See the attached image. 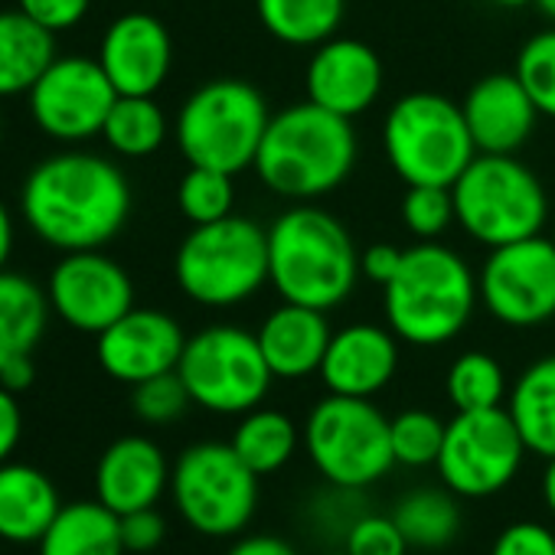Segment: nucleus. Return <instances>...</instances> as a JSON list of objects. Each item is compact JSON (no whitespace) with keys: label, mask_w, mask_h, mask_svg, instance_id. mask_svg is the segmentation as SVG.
I'll return each mask as SVG.
<instances>
[{"label":"nucleus","mask_w":555,"mask_h":555,"mask_svg":"<svg viewBox=\"0 0 555 555\" xmlns=\"http://www.w3.org/2000/svg\"><path fill=\"white\" fill-rule=\"evenodd\" d=\"M131 203L125 170L79 147L40 160L21 190L24 222L56 251L105 248L125 229Z\"/></svg>","instance_id":"obj_1"},{"label":"nucleus","mask_w":555,"mask_h":555,"mask_svg":"<svg viewBox=\"0 0 555 555\" xmlns=\"http://www.w3.org/2000/svg\"><path fill=\"white\" fill-rule=\"evenodd\" d=\"M360 278L357 242L324 206L292 203L268 225V285L282 301L331 314L350 301Z\"/></svg>","instance_id":"obj_2"},{"label":"nucleus","mask_w":555,"mask_h":555,"mask_svg":"<svg viewBox=\"0 0 555 555\" xmlns=\"http://www.w3.org/2000/svg\"><path fill=\"white\" fill-rule=\"evenodd\" d=\"M357 157L360 144L353 121L305 99L271 112L251 170L274 196L288 203H318L350 180Z\"/></svg>","instance_id":"obj_3"},{"label":"nucleus","mask_w":555,"mask_h":555,"mask_svg":"<svg viewBox=\"0 0 555 555\" xmlns=\"http://www.w3.org/2000/svg\"><path fill=\"white\" fill-rule=\"evenodd\" d=\"M480 305L477 274L454 248L418 242L383 288L386 327L412 347H444L464 334Z\"/></svg>","instance_id":"obj_4"},{"label":"nucleus","mask_w":555,"mask_h":555,"mask_svg":"<svg viewBox=\"0 0 555 555\" xmlns=\"http://www.w3.org/2000/svg\"><path fill=\"white\" fill-rule=\"evenodd\" d=\"M177 288L199 308L225 311L268 285V229L245 216L193 225L173 255Z\"/></svg>","instance_id":"obj_5"},{"label":"nucleus","mask_w":555,"mask_h":555,"mask_svg":"<svg viewBox=\"0 0 555 555\" xmlns=\"http://www.w3.org/2000/svg\"><path fill=\"white\" fill-rule=\"evenodd\" d=\"M268 121V99L251 82L209 79L183 99L173 118V141L186 164L242 173L255 167Z\"/></svg>","instance_id":"obj_6"},{"label":"nucleus","mask_w":555,"mask_h":555,"mask_svg":"<svg viewBox=\"0 0 555 555\" xmlns=\"http://www.w3.org/2000/svg\"><path fill=\"white\" fill-rule=\"evenodd\" d=\"M457 225L483 248L542 235L548 196L516 154H477L451 183Z\"/></svg>","instance_id":"obj_7"},{"label":"nucleus","mask_w":555,"mask_h":555,"mask_svg":"<svg viewBox=\"0 0 555 555\" xmlns=\"http://www.w3.org/2000/svg\"><path fill=\"white\" fill-rule=\"evenodd\" d=\"M383 154L405 186H451L477 157L461 102L409 92L383 118Z\"/></svg>","instance_id":"obj_8"},{"label":"nucleus","mask_w":555,"mask_h":555,"mask_svg":"<svg viewBox=\"0 0 555 555\" xmlns=\"http://www.w3.org/2000/svg\"><path fill=\"white\" fill-rule=\"evenodd\" d=\"M301 441L318 474L337 490L373 487L396 467L389 418L373 399L324 396L308 412Z\"/></svg>","instance_id":"obj_9"},{"label":"nucleus","mask_w":555,"mask_h":555,"mask_svg":"<svg viewBox=\"0 0 555 555\" xmlns=\"http://www.w3.org/2000/svg\"><path fill=\"white\" fill-rule=\"evenodd\" d=\"M170 496L196 532L212 539L238 535L258 509V474L229 441H199L173 461Z\"/></svg>","instance_id":"obj_10"},{"label":"nucleus","mask_w":555,"mask_h":555,"mask_svg":"<svg viewBox=\"0 0 555 555\" xmlns=\"http://www.w3.org/2000/svg\"><path fill=\"white\" fill-rule=\"evenodd\" d=\"M177 373L193 405L212 415H245L258 409L274 383L258 337L235 324H212L186 337Z\"/></svg>","instance_id":"obj_11"},{"label":"nucleus","mask_w":555,"mask_h":555,"mask_svg":"<svg viewBox=\"0 0 555 555\" xmlns=\"http://www.w3.org/2000/svg\"><path fill=\"white\" fill-rule=\"evenodd\" d=\"M526 454L529 451L506 405L457 412L448 422L435 470L454 496L487 500L503 493L516 480Z\"/></svg>","instance_id":"obj_12"},{"label":"nucleus","mask_w":555,"mask_h":555,"mask_svg":"<svg viewBox=\"0 0 555 555\" xmlns=\"http://www.w3.org/2000/svg\"><path fill=\"white\" fill-rule=\"evenodd\" d=\"M480 308L503 327L529 331L555 318V242L529 235L490 248L477 271Z\"/></svg>","instance_id":"obj_13"},{"label":"nucleus","mask_w":555,"mask_h":555,"mask_svg":"<svg viewBox=\"0 0 555 555\" xmlns=\"http://www.w3.org/2000/svg\"><path fill=\"white\" fill-rule=\"evenodd\" d=\"M118 92L95 56H56L27 92L34 125L60 144L102 138Z\"/></svg>","instance_id":"obj_14"},{"label":"nucleus","mask_w":555,"mask_h":555,"mask_svg":"<svg viewBox=\"0 0 555 555\" xmlns=\"http://www.w3.org/2000/svg\"><path fill=\"white\" fill-rule=\"evenodd\" d=\"M50 311L79 334L99 337L134 308L131 274L102 248L63 251L47 282Z\"/></svg>","instance_id":"obj_15"},{"label":"nucleus","mask_w":555,"mask_h":555,"mask_svg":"<svg viewBox=\"0 0 555 555\" xmlns=\"http://www.w3.org/2000/svg\"><path fill=\"white\" fill-rule=\"evenodd\" d=\"M186 347L183 327L157 308H131L95 337L99 366L128 386L173 373Z\"/></svg>","instance_id":"obj_16"},{"label":"nucleus","mask_w":555,"mask_h":555,"mask_svg":"<svg viewBox=\"0 0 555 555\" xmlns=\"http://www.w3.org/2000/svg\"><path fill=\"white\" fill-rule=\"evenodd\" d=\"M386 86V69L379 53L353 37H334L311 50V60L305 66V92L308 102L340 115V118H360L366 115Z\"/></svg>","instance_id":"obj_17"},{"label":"nucleus","mask_w":555,"mask_h":555,"mask_svg":"<svg viewBox=\"0 0 555 555\" xmlns=\"http://www.w3.org/2000/svg\"><path fill=\"white\" fill-rule=\"evenodd\" d=\"M95 60L118 95H157L173 69V40L164 21L131 11L108 24Z\"/></svg>","instance_id":"obj_18"},{"label":"nucleus","mask_w":555,"mask_h":555,"mask_svg":"<svg viewBox=\"0 0 555 555\" xmlns=\"http://www.w3.org/2000/svg\"><path fill=\"white\" fill-rule=\"evenodd\" d=\"M477 154H516L542 118L516 73H490L477 79L461 102Z\"/></svg>","instance_id":"obj_19"},{"label":"nucleus","mask_w":555,"mask_h":555,"mask_svg":"<svg viewBox=\"0 0 555 555\" xmlns=\"http://www.w3.org/2000/svg\"><path fill=\"white\" fill-rule=\"evenodd\" d=\"M399 337L379 324H347L334 331L321 363V379L334 396L373 399L399 373Z\"/></svg>","instance_id":"obj_20"},{"label":"nucleus","mask_w":555,"mask_h":555,"mask_svg":"<svg viewBox=\"0 0 555 555\" xmlns=\"http://www.w3.org/2000/svg\"><path fill=\"white\" fill-rule=\"evenodd\" d=\"M164 490H170L167 454L144 435L112 441L95 464V500L118 516L157 506Z\"/></svg>","instance_id":"obj_21"},{"label":"nucleus","mask_w":555,"mask_h":555,"mask_svg":"<svg viewBox=\"0 0 555 555\" xmlns=\"http://www.w3.org/2000/svg\"><path fill=\"white\" fill-rule=\"evenodd\" d=\"M264 363L274 379H308L321 373L324 353L331 347V324L324 311L282 301L255 331Z\"/></svg>","instance_id":"obj_22"},{"label":"nucleus","mask_w":555,"mask_h":555,"mask_svg":"<svg viewBox=\"0 0 555 555\" xmlns=\"http://www.w3.org/2000/svg\"><path fill=\"white\" fill-rule=\"evenodd\" d=\"M63 509L53 480L30 464H0V539L40 542Z\"/></svg>","instance_id":"obj_23"},{"label":"nucleus","mask_w":555,"mask_h":555,"mask_svg":"<svg viewBox=\"0 0 555 555\" xmlns=\"http://www.w3.org/2000/svg\"><path fill=\"white\" fill-rule=\"evenodd\" d=\"M40 555H125L121 516L99 500L66 503L43 539Z\"/></svg>","instance_id":"obj_24"},{"label":"nucleus","mask_w":555,"mask_h":555,"mask_svg":"<svg viewBox=\"0 0 555 555\" xmlns=\"http://www.w3.org/2000/svg\"><path fill=\"white\" fill-rule=\"evenodd\" d=\"M56 60V34L21 11H0V99L27 95Z\"/></svg>","instance_id":"obj_25"},{"label":"nucleus","mask_w":555,"mask_h":555,"mask_svg":"<svg viewBox=\"0 0 555 555\" xmlns=\"http://www.w3.org/2000/svg\"><path fill=\"white\" fill-rule=\"evenodd\" d=\"M506 412L529 454H555V353L529 363L506 396Z\"/></svg>","instance_id":"obj_26"},{"label":"nucleus","mask_w":555,"mask_h":555,"mask_svg":"<svg viewBox=\"0 0 555 555\" xmlns=\"http://www.w3.org/2000/svg\"><path fill=\"white\" fill-rule=\"evenodd\" d=\"M264 34L295 50L334 40L347 17V0H255Z\"/></svg>","instance_id":"obj_27"},{"label":"nucleus","mask_w":555,"mask_h":555,"mask_svg":"<svg viewBox=\"0 0 555 555\" xmlns=\"http://www.w3.org/2000/svg\"><path fill=\"white\" fill-rule=\"evenodd\" d=\"M50 298L27 274L0 271V366L34 353L50 324Z\"/></svg>","instance_id":"obj_28"},{"label":"nucleus","mask_w":555,"mask_h":555,"mask_svg":"<svg viewBox=\"0 0 555 555\" xmlns=\"http://www.w3.org/2000/svg\"><path fill=\"white\" fill-rule=\"evenodd\" d=\"M229 444L258 477H268L288 467L298 448H305L301 428L295 425V418L285 415L282 409H264V405L238 415V425Z\"/></svg>","instance_id":"obj_29"},{"label":"nucleus","mask_w":555,"mask_h":555,"mask_svg":"<svg viewBox=\"0 0 555 555\" xmlns=\"http://www.w3.org/2000/svg\"><path fill=\"white\" fill-rule=\"evenodd\" d=\"M167 138L170 121L154 95H118L102 128V141L108 144V151L128 160L157 154Z\"/></svg>","instance_id":"obj_30"},{"label":"nucleus","mask_w":555,"mask_h":555,"mask_svg":"<svg viewBox=\"0 0 555 555\" xmlns=\"http://www.w3.org/2000/svg\"><path fill=\"white\" fill-rule=\"evenodd\" d=\"M389 516L402 529L409 548H425V552L451 545V539L461 529L457 496L448 487L444 490H438V487L409 490Z\"/></svg>","instance_id":"obj_31"},{"label":"nucleus","mask_w":555,"mask_h":555,"mask_svg":"<svg viewBox=\"0 0 555 555\" xmlns=\"http://www.w3.org/2000/svg\"><path fill=\"white\" fill-rule=\"evenodd\" d=\"M444 392L454 412H480V409H500L509 396V383L496 357L483 350H467L448 366Z\"/></svg>","instance_id":"obj_32"},{"label":"nucleus","mask_w":555,"mask_h":555,"mask_svg":"<svg viewBox=\"0 0 555 555\" xmlns=\"http://www.w3.org/2000/svg\"><path fill=\"white\" fill-rule=\"evenodd\" d=\"M177 209L190 225L219 222L235 212V173L190 164L177 183Z\"/></svg>","instance_id":"obj_33"},{"label":"nucleus","mask_w":555,"mask_h":555,"mask_svg":"<svg viewBox=\"0 0 555 555\" xmlns=\"http://www.w3.org/2000/svg\"><path fill=\"white\" fill-rule=\"evenodd\" d=\"M448 422H441L428 409H405L396 418H389V438H392V457L402 467H435L441 444H444Z\"/></svg>","instance_id":"obj_34"},{"label":"nucleus","mask_w":555,"mask_h":555,"mask_svg":"<svg viewBox=\"0 0 555 555\" xmlns=\"http://www.w3.org/2000/svg\"><path fill=\"white\" fill-rule=\"evenodd\" d=\"M513 73L529 92L539 115L555 121V27L539 30L519 47Z\"/></svg>","instance_id":"obj_35"},{"label":"nucleus","mask_w":555,"mask_h":555,"mask_svg":"<svg viewBox=\"0 0 555 555\" xmlns=\"http://www.w3.org/2000/svg\"><path fill=\"white\" fill-rule=\"evenodd\" d=\"M402 222L422 242H438L457 219L451 186H409L402 196Z\"/></svg>","instance_id":"obj_36"},{"label":"nucleus","mask_w":555,"mask_h":555,"mask_svg":"<svg viewBox=\"0 0 555 555\" xmlns=\"http://www.w3.org/2000/svg\"><path fill=\"white\" fill-rule=\"evenodd\" d=\"M190 405H193V399L177 370L131 386V409L147 425H170V422L183 418Z\"/></svg>","instance_id":"obj_37"},{"label":"nucleus","mask_w":555,"mask_h":555,"mask_svg":"<svg viewBox=\"0 0 555 555\" xmlns=\"http://www.w3.org/2000/svg\"><path fill=\"white\" fill-rule=\"evenodd\" d=\"M344 548L350 555H409V542L392 516L366 513L353 519V526L344 535Z\"/></svg>","instance_id":"obj_38"},{"label":"nucleus","mask_w":555,"mask_h":555,"mask_svg":"<svg viewBox=\"0 0 555 555\" xmlns=\"http://www.w3.org/2000/svg\"><path fill=\"white\" fill-rule=\"evenodd\" d=\"M490 555H555V532L532 519L509 522L493 539Z\"/></svg>","instance_id":"obj_39"},{"label":"nucleus","mask_w":555,"mask_h":555,"mask_svg":"<svg viewBox=\"0 0 555 555\" xmlns=\"http://www.w3.org/2000/svg\"><path fill=\"white\" fill-rule=\"evenodd\" d=\"M89 8H92V0H17V11L50 34H66L79 27Z\"/></svg>","instance_id":"obj_40"},{"label":"nucleus","mask_w":555,"mask_h":555,"mask_svg":"<svg viewBox=\"0 0 555 555\" xmlns=\"http://www.w3.org/2000/svg\"><path fill=\"white\" fill-rule=\"evenodd\" d=\"M164 532H167V522L154 506H144V509H134V513L121 516V539H125L128 552L157 548L164 542Z\"/></svg>","instance_id":"obj_41"},{"label":"nucleus","mask_w":555,"mask_h":555,"mask_svg":"<svg viewBox=\"0 0 555 555\" xmlns=\"http://www.w3.org/2000/svg\"><path fill=\"white\" fill-rule=\"evenodd\" d=\"M402 255H405V248H399L396 242H373L360 251V274L370 278L373 285L386 288L402 264Z\"/></svg>","instance_id":"obj_42"},{"label":"nucleus","mask_w":555,"mask_h":555,"mask_svg":"<svg viewBox=\"0 0 555 555\" xmlns=\"http://www.w3.org/2000/svg\"><path fill=\"white\" fill-rule=\"evenodd\" d=\"M21 435H24V412H21L17 392L0 386V464L17 451Z\"/></svg>","instance_id":"obj_43"},{"label":"nucleus","mask_w":555,"mask_h":555,"mask_svg":"<svg viewBox=\"0 0 555 555\" xmlns=\"http://www.w3.org/2000/svg\"><path fill=\"white\" fill-rule=\"evenodd\" d=\"M37 379V366H34V353H24V357H14L0 366V386L11 389V392H27Z\"/></svg>","instance_id":"obj_44"},{"label":"nucleus","mask_w":555,"mask_h":555,"mask_svg":"<svg viewBox=\"0 0 555 555\" xmlns=\"http://www.w3.org/2000/svg\"><path fill=\"white\" fill-rule=\"evenodd\" d=\"M225 555H298V552L292 548V542L278 535H245Z\"/></svg>","instance_id":"obj_45"},{"label":"nucleus","mask_w":555,"mask_h":555,"mask_svg":"<svg viewBox=\"0 0 555 555\" xmlns=\"http://www.w3.org/2000/svg\"><path fill=\"white\" fill-rule=\"evenodd\" d=\"M11 255H14V216H11L8 203L0 199V271L8 268Z\"/></svg>","instance_id":"obj_46"},{"label":"nucleus","mask_w":555,"mask_h":555,"mask_svg":"<svg viewBox=\"0 0 555 555\" xmlns=\"http://www.w3.org/2000/svg\"><path fill=\"white\" fill-rule=\"evenodd\" d=\"M542 500H545V509L555 516V454L545 457V470H542Z\"/></svg>","instance_id":"obj_47"},{"label":"nucleus","mask_w":555,"mask_h":555,"mask_svg":"<svg viewBox=\"0 0 555 555\" xmlns=\"http://www.w3.org/2000/svg\"><path fill=\"white\" fill-rule=\"evenodd\" d=\"M490 4H496V8H503V11H519V8L535 4V0H490Z\"/></svg>","instance_id":"obj_48"},{"label":"nucleus","mask_w":555,"mask_h":555,"mask_svg":"<svg viewBox=\"0 0 555 555\" xmlns=\"http://www.w3.org/2000/svg\"><path fill=\"white\" fill-rule=\"evenodd\" d=\"M535 8H539V11L555 24V0H535Z\"/></svg>","instance_id":"obj_49"},{"label":"nucleus","mask_w":555,"mask_h":555,"mask_svg":"<svg viewBox=\"0 0 555 555\" xmlns=\"http://www.w3.org/2000/svg\"><path fill=\"white\" fill-rule=\"evenodd\" d=\"M327 555H350L347 548H337V552H327Z\"/></svg>","instance_id":"obj_50"},{"label":"nucleus","mask_w":555,"mask_h":555,"mask_svg":"<svg viewBox=\"0 0 555 555\" xmlns=\"http://www.w3.org/2000/svg\"><path fill=\"white\" fill-rule=\"evenodd\" d=\"M548 238L555 242V219H552V232H548Z\"/></svg>","instance_id":"obj_51"},{"label":"nucleus","mask_w":555,"mask_h":555,"mask_svg":"<svg viewBox=\"0 0 555 555\" xmlns=\"http://www.w3.org/2000/svg\"><path fill=\"white\" fill-rule=\"evenodd\" d=\"M0 131H4V121H0Z\"/></svg>","instance_id":"obj_52"}]
</instances>
